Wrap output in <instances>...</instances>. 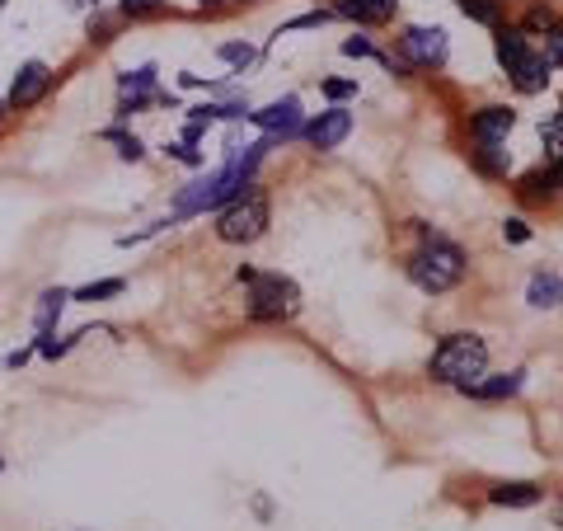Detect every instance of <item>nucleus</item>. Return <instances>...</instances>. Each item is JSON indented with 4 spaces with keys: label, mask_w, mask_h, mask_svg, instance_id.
<instances>
[{
    "label": "nucleus",
    "mask_w": 563,
    "mask_h": 531,
    "mask_svg": "<svg viewBox=\"0 0 563 531\" xmlns=\"http://www.w3.org/2000/svg\"><path fill=\"white\" fill-rule=\"evenodd\" d=\"M488 367V348L479 334H451L442 339V348L432 353V376L442 381V386H474Z\"/></svg>",
    "instance_id": "nucleus-2"
},
{
    "label": "nucleus",
    "mask_w": 563,
    "mask_h": 531,
    "mask_svg": "<svg viewBox=\"0 0 563 531\" xmlns=\"http://www.w3.org/2000/svg\"><path fill=\"white\" fill-rule=\"evenodd\" d=\"M526 301H531L535 311H554V306H563V278L559 273H535Z\"/></svg>",
    "instance_id": "nucleus-14"
},
{
    "label": "nucleus",
    "mask_w": 563,
    "mask_h": 531,
    "mask_svg": "<svg viewBox=\"0 0 563 531\" xmlns=\"http://www.w3.org/2000/svg\"><path fill=\"white\" fill-rule=\"evenodd\" d=\"M521 381H526V372H507L493 376V381H474V386H465V395H474V400H507V395L521 391Z\"/></svg>",
    "instance_id": "nucleus-16"
},
{
    "label": "nucleus",
    "mask_w": 563,
    "mask_h": 531,
    "mask_svg": "<svg viewBox=\"0 0 563 531\" xmlns=\"http://www.w3.org/2000/svg\"><path fill=\"white\" fill-rule=\"evenodd\" d=\"M460 273H465V254H460L451 240H437V235L409 259V278L418 282L423 292H451L460 282Z\"/></svg>",
    "instance_id": "nucleus-3"
},
{
    "label": "nucleus",
    "mask_w": 563,
    "mask_h": 531,
    "mask_svg": "<svg viewBox=\"0 0 563 531\" xmlns=\"http://www.w3.org/2000/svg\"><path fill=\"white\" fill-rule=\"evenodd\" d=\"M404 52L418 66H442L446 62V33L442 29H409L404 33Z\"/></svg>",
    "instance_id": "nucleus-11"
},
{
    "label": "nucleus",
    "mask_w": 563,
    "mask_h": 531,
    "mask_svg": "<svg viewBox=\"0 0 563 531\" xmlns=\"http://www.w3.org/2000/svg\"><path fill=\"white\" fill-rule=\"evenodd\" d=\"M479 170H484V174H503L507 170L503 151H498V146H488V141H479Z\"/></svg>",
    "instance_id": "nucleus-21"
},
{
    "label": "nucleus",
    "mask_w": 563,
    "mask_h": 531,
    "mask_svg": "<svg viewBox=\"0 0 563 531\" xmlns=\"http://www.w3.org/2000/svg\"><path fill=\"white\" fill-rule=\"evenodd\" d=\"M0 118H5V104H0Z\"/></svg>",
    "instance_id": "nucleus-33"
},
{
    "label": "nucleus",
    "mask_w": 563,
    "mask_h": 531,
    "mask_svg": "<svg viewBox=\"0 0 563 531\" xmlns=\"http://www.w3.org/2000/svg\"><path fill=\"white\" fill-rule=\"evenodd\" d=\"M249 118H254L268 137L287 141V137H296V132H301V99H296V94H287V99H277V104H268V109L249 113Z\"/></svg>",
    "instance_id": "nucleus-7"
},
{
    "label": "nucleus",
    "mask_w": 563,
    "mask_h": 531,
    "mask_svg": "<svg viewBox=\"0 0 563 531\" xmlns=\"http://www.w3.org/2000/svg\"><path fill=\"white\" fill-rule=\"evenodd\" d=\"M207 5H216V0H207Z\"/></svg>",
    "instance_id": "nucleus-34"
},
{
    "label": "nucleus",
    "mask_w": 563,
    "mask_h": 531,
    "mask_svg": "<svg viewBox=\"0 0 563 531\" xmlns=\"http://www.w3.org/2000/svg\"><path fill=\"white\" fill-rule=\"evenodd\" d=\"M563 184V160H554L549 170H535L521 179V198H531V203H540V198H549V193H559Z\"/></svg>",
    "instance_id": "nucleus-15"
},
{
    "label": "nucleus",
    "mask_w": 563,
    "mask_h": 531,
    "mask_svg": "<svg viewBox=\"0 0 563 531\" xmlns=\"http://www.w3.org/2000/svg\"><path fill=\"white\" fill-rule=\"evenodd\" d=\"M348 132H352V113L348 109H329V113H320L315 123L305 127V137H310L315 151H334V146H343Z\"/></svg>",
    "instance_id": "nucleus-8"
},
{
    "label": "nucleus",
    "mask_w": 563,
    "mask_h": 531,
    "mask_svg": "<svg viewBox=\"0 0 563 531\" xmlns=\"http://www.w3.org/2000/svg\"><path fill=\"white\" fill-rule=\"evenodd\" d=\"M151 99L169 104V94H155V66H137V71H127V76H122V104H118V113H137L141 104H151Z\"/></svg>",
    "instance_id": "nucleus-10"
},
{
    "label": "nucleus",
    "mask_w": 563,
    "mask_h": 531,
    "mask_svg": "<svg viewBox=\"0 0 563 531\" xmlns=\"http://www.w3.org/2000/svg\"><path fill=\"white\" fill-rule=\"evenodd\" d=\"M545 62L549 66H563V24L545 29Z\"/></svg>",
    "instance_id": "nucleus-22"
},
{
    "label": "nucleus",
    "mask_w": 563,
    "mask_h": 531,
    "mask_svg": "<svg viewBox=\"0 0 563 531\" xmlns=\"http://www.w3.org/2000/svg\"><path fill=\"white\" fill-rule=\"evenodd\" d=\"M399 0H338L334 15H348L357 19V24H385V19L395 15Z\"/></svg>",
    "instance_id": "nucleus-13"
},
{
    "label": "nucleus",
    "mask_w": 563,
    "mask_h": 531,
    "mask_svg": "<svg viewBox=\"0 0 563 531\" xmlns=\"http://www.w3.org/2000/svg\"><path fill=\"white\" fill-rule=\"evenodd\" d=\"M216 57H221V62H230V66H249V62H254V52H249V47H240V43H226Z\"/></svg>",
    "instance_id": "nucleus-25"
},
{
    "label": "nucleus",
    "mask_w": 563,
    "mask_h": 531,
    "mask_svg": "<svg viewBox=\"0 0 563 531\" xmlns=\"http://www.w3.org/2000/svg\"><path fill=\"white\" fill-rule=\"evenodd\" d=\"M545 146H549V156L554 160H563V113L545 123Z\"/></svg>",
    "instance_id": "nucleus-23"
},
{
    "label": "nucleus",
    "mask_w": 563,
    "mask_h": 531,
    "mask_svg": "<svg viewBox=\"0 0 563 531\" xmlns=\"http://www.w3.org/2000/svg\"><path fill=\"white\" fill-rule=\"evenodd\" d=\"M66 301H71V297H66L61 287H57V292H43V297H38V311H33V325H38V334H47V329L57 325V315H61V306H66Z\"/></svg>",
    "instance_id": "nucleus-18"
},
{
    "label": "nucleus",
    "mask_w": 563,
    "mask_h": 531,
    "mask_svg": "<svg viewBox=\"0 0 563 531\" xmlns=\"http://www.w3.org/2000/svg\"><path fill=\"white\" fill-rule=\"evenodd\" d=\"M460 10H465L474 24H488V29L498 24V5H493V0H460Z\"/></svg>",
    "instance_id": "nucleus-19"
},
{
    "label": "nucleus",
    "mask_w": 563,
    "mask_h": 531,
    "mask_svg": "<svg viewBox=\"0 0 563 531\" xmlns=\"http://www.w3.org/2000/svg\"><path fill=\"white\" fill-rule=\"evenodd\" d=\"M488 499L498 503V508H531V503H540V485H531V480H517V485H498Z\"/></svg>",
    "instance_id": "nucleus-17"
},
{
    "label": "nucleus",
    "mask_w": 563,
    "mask_h": 531,
    "mask_svg": "<svg viewBox=\"0 0 563 531\" xmlns=\"http://www.w3.org/2000/svg\"><path fill=\"white\" fill-rule=\"evenodd\" d=\"M263 226H268V198H263L259 188L249 184L235 198V203L221 212V221H216V235L226 240V245H249V240H259Z\"/></svg>",
    "instance_id": "nucleus-5"
},
{
    "label": "nucleus",
    "mask_w": 563,
    "mask_h": 531,
    "mask_svg": "<svg viewBox=\"0 0 563 531\" xmlns=\"http://www.w3.org/2000/svg\"><path fill=\"white\" fill-rule=\"evenodd\" d=\"M122 292V278H108V282H90V287H80L71 301H104V297H118Z\"/></svg>",
    "instance_id": "nucleus-20"
},
{
    "label": "nucleus",
    "mask_w": 563,
    "mask_h": 531,
    "mask_svg": "<svg viewBox=\"0 0 563 531\" xmlns=\"http://www.w3.org/2000/svg\"><path fill=\"white\" fill-rule=\"evenodd\" d=\"M554 527H563V499L554 503Z\"/></svg>",
    "instance_id": "nucleus-32"
},
{
    "label": "nucleus",
    "mask_w": 563,
    "mask_h": 531,
    "mask_svg": "<svg viewBox=\"0 0 563 531\" xmlns=\"http://www.w3.org/2000/svg\"><path fill=\"white\" fill-rule=\"evenodd\" d=\"M503 235H507V240H512V245H526V240H531V231H526L521 221H507V226H503Z\"/></svg>",
    "instance_id": "nucleus-30"
},
{
    "label": "nucleus",
    "mask_w": 563,
    "mask_h": 531,
    "mask_svg": "<svg viewBox=\"0 0 563 531\" xmlns=\"http://www.w3.org/2000/svg\"><path fill=\"white\" fill-rule=\"evenodd\" d=\"M526 29H554V15H549V10H531Z\"/></svg>",
    "instance_id": "nucleus-31"
},
{
    "label": "nucleus",
    "mask_w": 563,
    "mask_h": 531,
    "mask_svg": "<svg viewBox=\"0 0 563 531\" xmlns=\"http://www.w3.org/2000/svg\"><path fill=\"white\" fill-rule=\"evenodd\" d=\"M104 137H108V141H118V156H122V160H141V156H146L137 137H122V132H104Z\"/></svg>",
    "instance_id": "nucleus-24"
},
{
    "label": "nucleus",
    "mask_w": 563,
    "mask_h": 531,
    "mask_svg": "<svg viewBox=\"0 0 563 531\" xmlns=\"http://www.w3.org/2000/svg\"><path fill=\"white\" fill-rule=\"evenodd\" d=\"M334 19V10H315V15H301V19H291L287 29H320V24H329Z\"/></svg>",
    "instance_id": "nucleus-26"
},
{
    "label": "nucleus",
    "mask_w": 563,
    "mask_h": 531,
    "mask_svg": "<svg viewBox=\"0 0 563 531\" xmlns=\"http://www.w3.org/2000/svg\"><path fill=\"white\" fill-rule=\"evenodd\" d=\"M47 85H52V71H47L43 62H24L15 85H10V104H15V109H33L47 94Z\"/></svg>",
    "instance_id": "nucleus-9"
},
{
    "label": "nucleus",
    "mask_w": 563,
    "mask_h": 531,
    "mask_svg": "<svg viewBox=\"0 0 563 531\" xmlns=\"http://www.w3.org/2000/svg\"><path fill=\"white\" fill-rule=\"evenodd\" d=\"M512 127H517V113H512V109H484V113H474V137L488 141V146H498V141H503Z\"/></svg>",
    "instance_id": "nucleus-12"
},
{
    "label": "nucleus",
    "mask_w": 563,
    "mask_h": 531,
    "mask_svg": "<svg viewBox=\"0 0 563 531\" xmlns=\"http://www.w3.org/2000/svg\"><path fill=\"white\" fill-rule=\"evenodd\" d=\"M273 146H277V137L254 141V146L235 151V156H230L216 174H207V179H198V184L179 188V198H174V217H198V212H212V207H221V203H235L244 188H249L254 170H259V160L268 156Z\"/></svg>",
    "instance_id": "nucleus-1"
},
{
    "label": "nucleus",
    "mask_w": 563,
    "mask_h": 531,
    "mask_svg": "<svg viewBox=\"0 0 563 531\" xmlns=\"http://www.w3.org/2000/svg\"><path fill=\"white\" fill-rule=\"evenodd\" d=\"M122 10H127V15H155L160 0H122Z\"/></svg>",
    "instance_id": "nucleus-28"
},
{
    "label": "nucleus",
    "mask_w": 563,
    "mask_h": 531,
    "mask_svg": "<svg viewBox=\"0 0 563 531\" xmlns=\"http://www.w3.org/2000/svg\"><path fill=\"white\" fill-rule=\"evenodd\" d=\"M240 278L249 282V315L254 320H287L301 306V292L296 282L282 278V273H254V268H240Z\"/></svg>",
    "instance_id": "nucleus-4"
},
{
    "label": "nucleus",
    "mask_w": 563,
    "mask_h": 531,
    "mask_svg": "<svg viewBox=\"0 0 563 531\" xmlns=\"http://www.w3.org/2000/svg\"><path fill=\"white\" fill-rule=\"evenodd\" d=\"M324 94L329 99H348V94H357V85L352 80H324Z\"/></svg>",
    "instance_id": "nucleus-27"
},
{
    "label": "nucleus",
    "mask_w": 563,
    "mask_h": 531,
    "mask_svg": "<svg viewBox=\"0 0 563 531\" xmlns=\"http://www.w3.org/2000/svg\"><path fill=\"white\" fill-rule=\"evenodd\" d=\"M343 52H348V57H376V47L366 43V38H348V43H343Z\"/></svg>",
    "instance_id": "nucleus-29"
},
{
    "label": "nucleus",
    "mask_w": 563,
    "mask_h": 531,
    "mask_svg": "<svg viewBox=\"0 0 563 531\" xmlns=\"http://www.w3.org/2000/svg\"><path fill=\"white\" fill-rule=\"evenodd\" d=\"M498 62L507 66V76L517 80V90L535 94V90H545V80H549V62L540 57V52H531L526 47V38L512 29L498 33Z\"/></svg>",
    "instance_id": "nucleus-6"
},
{
    "label": "nucleus",
    "mask_w": 563,
    "mask_h": 531,
    "mask_svg": "<svg viewBox=\"0 0 563 531\" xmlns=\"http://www.w3.org/2000/svg\"><path fill=\"white\" fill-rule=\"evenodd\" d=\"M0 5H5V0H0Z\"/></svg>",
    "instance_id": "nucleus-35"
}]
</instances>
